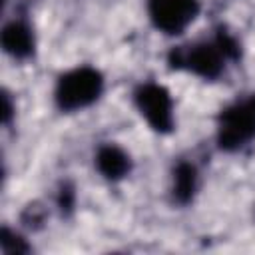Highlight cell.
<instances>
[{
  "mask_svg": "<svg viewBox=\"0 0 255 255\" xmlns=\"http://www.w3.org/2000/svg\"><path fill=\"white\" fill-rule=\"evenodd\" d=\"M239 48L233 36L219 32L211 40H199L185 46H177L169 52V66L201 80H217L227 62L237 60Z\"/></svg>",
  "mask_w": 255,
  "mask_h": 255,
  "instance_id": "obj_1",
  "label": "cell"
},
{
  "mask_svg": "<svg viewBox=\"0 0 255 255\" xmlns=\"http://www.w3.org/2000/svg\"><path fill=\"white\" fill-rule=\"evenodd\" d=\"M106 88L102 72L94 66H76L58 76L54 84V104L64 114H76L94 106Z\"/></svg>",
  "mask_w": 255,
  "mask_h": 255,
  "instance_id": "obj_2",
  "label": "cell"
},
{
  "mask_svg": "<svg viewBox=\"0 0 255 255\" xmlns=\"http://www.w3.org/2000/svg\"><path fill=\"white\" fill-rule=\"evenodd\" d=\"M217 145L223 151H241L255 141V94L243 96L225 106L215 128Z\"/></svg>",
  "mask_w": 255,
  "mask_h": 255,
  "instance_id": "obj_3",
  "label": "cell"
},
{
  "mask_svg": "<svg viewBox=\"0 0 255 255\" xmlns=\"http://www.w3.org/2000/svg\"><path fill=\"white\" fill-rule=\"evenodd\" d=\"M133 106L149 129L169 133L175 128V104L169 90L157 82H143L133 92Z\"/></svg>",
  "mask_w": 255,
  "mask_h": 255,
  "instance_id": "obj_4",
  "label": "cell"
},
{
  "mask_svg": "<svg viewBox=\"0 0 255 255\" xmlns=\"http://www.w3.org/2000/svg\"><path fill=\"white\" fill-rule=\"evenodd\" d=\"M199 0H147L145 10L153 28L165 36H181L199 16Z\"/></svg>",
  "mask_w": 255,
  "mask_h": 255,
  "instance_id": "obj_5",
  "label": "cell"
},
{
  "mask_svg": "<svg viewBox=\"0 0 255 255\" xmlns=\"http://www.w3.org/2000/svg\"><path fill=\"white\" fill-rule=\"evenodd\" d=\"M0 42H2V50L14 60H28L36 50L34 30L22 18H14L4 24Z\"/></svg>",
  "mask_w": 255,
  "mask_h": 255,
  "instance_id": "obj_6",
  "label": "cell"
},
{
  "mask_svg": "<svg viewBox=\"0 0 255 255\" xmlns=\"http://www.w3.org/2000/svg\"><path fill=\"white\" fill-rule=\"evenodd\" d=\"M94 165L104 179L120 181L131 171V157L122 145L110 141V143H102L96 149Z\"/></svg>",
  "mask_w": 255,
  "mask_h": 255,
  "instance_id": "obj_7",
  "label": "cell"
},
{
  "mask_svg": "<svg viewBox=\"0 0 255 255\" xmlns=\"http://www.w3.org/2000/svg\"><path fill=\"white\" fill-rule=\"evenodd\" d=\"M173 199L181 205L189 203L197 191V169L189 161H181L173 169Z\"/></svg>",
  "mask_w": 255,
  "mask_h": 255,
  "instance_id": "obj_8",
  "label": "cell"
}]
</instances>
